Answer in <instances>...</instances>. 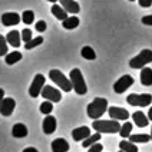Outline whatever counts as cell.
<instances>
[{
    "label": "cell",
    "instance_id": "cell-1",
    "mask_svg": "<svg viewBox=\"0 0 152 152\" xmlns=\"http://www.w3.org/2000/svg\"><path fill=\"white\" fill-rule=\"evenodd\" d=\"M106 110H108V101L105 98H95L86 108L88 116L92 118L93 121L99 119Z\"/></svg>",
    "mask_w": 152,
    "mask_h": 152
},
{
    "label": "cell",
    "instance_id": "cell-2",
    "mask_svg": "<svg viewBox=\"0 0 152 152\" xmlns=\"http://www.w3.org/2000/svg\"><path fill=\"white\" fill-rule=\"evenodd\" d=\"M121 126L122 125H119V122L115 121V119H109V121L96 119L92 124V128L99 134H116V132L121 131Z\"/></svg>",
    "mask_w": 152,
    "mask_h": 152
},
{
    "label": "cell",
    "instance_id": "cell-3",
    "mask_svg": "<svg viewBox=\"0 0 152 152\" xmlns=\"http://www.w3.org/2000/svg\"><path fill=\"white\" fill-rule=\"evenodd\" d=\"M69 79H70V83H72V88L77 95H85L88 92V86L85 83L83 75L80 72V69H72L70 70V75H69Z\"/></svg>",
    "mask_w": 152,
    "mask_h": 152
},
{
    "label": "cell",
    "instance_id": "cell-4",
    "mask_svg": "<svg viewBox=\"0 0 152 152\" xmlns=\"http://www.w3.org/2000/svg\"><path fill=\"white\" fill-rule=\"evenodd\" d=\"M49 77H50V80L53 83H56L60 89L65 91V92H70V91L73 89V88H72V83H70V79H68V77L63 75L60 70H58V69H52L50 72H49Z\"/></svg>",
    "mask_w": 152,
    "mask_h": 152
},
{
    "label": "cell",
    "instance_id": "cell-5",
    "mask_svg": "<svg viewBox=\"0 0 152 152\" xmlns=\"http://www.w3.org/2000/svg\"><path fill=\"white\" fill-rule=\"evenodd\" d=\"M151 62H152V50L144 49L139 55H136L135 58H132L129 60V66L132 69H142Z\"/></svg>",
    "mask_w": 152,
    "mask_h": 152
},
{
    "label": "cell",
    "instance_id": "cell-6",
    "mask_svg": "<svg viewBox=\"0 0 152 152\" xmlns=\"http://www.w3.org/2000/svg\"><path fill=\"white\" fill-rule=\"evenodd\" d=\"M126 102L132 106H141V108L149 106L152 102V95H149V93H141V95L132 93V95H128Z\"/></svg>",
    "mask_w": 152,
    "mask_h": 152
},
{
    "label": "cell",
    "instance_id": "cell-7",
    "mask_svg": "<svg viewBox=\"0 0 152 152\" xmlns=\"http://www.w3.org/2000/svg\"><path fill=\"white\" fill-rule=\"evenodd\" d=\"M45 82H46L45 76H43L42 73H37V75L34 76V79H33V82H32V85H30V88H29V95H30L32 98L40 96L42 89L45 88Z\"/></svg>",
    "mask_w": 152,
    "mask_h": 152
},
{
    "label": "cell",
    "instance_id": "cell-8",
    "mask_svg": "<svg viewBox=\"0 0 152 152\" xmlns=\"http://www.w3.org/2000/svg\"><path fill=\"white\" fill-rule=\"evenodd\" d=\"M40 95L45 98V101H49L52 103L62 101V93H60V91L56 89V88H53V86H49V85H45V88L42 89Z\"/></svg>",
    "mask_w": 152,
    "mask_h": 152
},
{
    "label": "cell",
    "instance_id": "cell-9",
    "mask_svg": "<svg viewBox=\"0 0 152 152\" xmlns=\"http://www.w3.org/2000/svg\"><path fill=\"white\" fill-rule=\"evenodd\" d=\"M134 85V77L131 75H124L122 77H119L118 80L113 83V91L116 93H124L128 91V88H131Z\"/></svg>",
    "mask_w": 152,
    "mask_h": 152
},
{
    "label": "cell",
    "instance_id": "cell-10",
    "mask_svg": "<svg viewBox=\"0 0 152 152\" xmlns=\"http://www.w3.org/2000/svg\"><path fill=\"white\" fill-rule=\"evenodd\" d=\"M108 113L112 119L115 121H128L129 118V112L124 108H119V106H110L108 108Z\"/></svg>",
    "mask_w": 152,
    "mask_h": 152
},
{
    "label": "cell",
    "instance_id": "cell-11",
    "mask_svg": "<svg viewBox=\"0 0 152 152\" xmlns=\"http://www.w3.org/2000/svg\"><path fill=\"white\" fill-rule=\"evenodd\" d=\"M15 108H16V101L13 98H4L1 102V106H0V113L3 116H10Z\"/></svg>",
    "mask_w": 152,
    "mask_h": 152
},
{
    "label": "cell",
    "instance_id": "cell-12",
    "mask_svg": "<svg viewBox=\"0 0 152 152\" xmlns=\"http://www.w3.org/2000/svg\"><path fill=\"white\" fill-rule=\"evenodd\" d=\"M20 20H22L20 15L13 13V12L1 15V23H3V26H16L20 23Z\"/></svg>",
    "mask_w": 152,
    "mask_h": 152
},
{
    "label": "cell",
    "instance_id": "cell-13",
    "mask_svg": "<svg viewBox=\"0 0 152 152\" xmlns=\"http://www.w3.org/2000/svg\"><path fill=\"white\" fill-rule=\"evenodd\" d=\"M56 125H58V122H56V118L55 116H52V115H46V118L43 119V132L46 134V135H50L53 134L55 131H56Z\"/></svg>",
    "mask_w": 152,
    "mask_h": 152
},
{
    "label": "cell",
    "instance_id": "cell-14",
    "mask_svg": "<svg viewBox=\"0 0 152 152\" xmlns=\"http://www.w3.org/2000/svg\"><path fill=\"white\" fill-rule=\"evenodd\" d=\"M59 3L60 6L65 9L68 13H70V15H77L80 12V6L75 0H59Z\"/></svg>",
    "mask_w": 152,
    "mask_h": 152
},
{
    "label": "cell",
    "instance_id": "cell-15",
    "mask_svg": "<svg viewBox=\"0 0 152 152\" xmlns=\"http://www.w3.org/2000/svg\"><path fill=\"white\" fill-rule=\"evenodd\" d=\"M89 136H91V129L88 126H79L72 131V138H73L75 141H77V142L85 141V139L89 138Z\"/></svg>",
    "mask_w": 152,
    "mask_h": 152
},
{
    "label": "cell",
    "instance_id": "cell-16",
    "mask_svg": "<svg viewBox=\"0 0 152 152\" xmlns=\"http://www.w3.org/2000/svg\"><path fill=\"white\" fill-rule=\"evenodd\" d=\"M52 151L53 152H68L69 151V144L66 139L63 138H56L52 141Z\"/></svg>",
    "mask_w": 152,
    "mask_h": 152
},
{
    "label": "cell",
    "instance_id": "cell-17",
    "mask_svg": "<svg viewBox=\"0 0 152 152\" xmlns=\"http://www.w3.org/2000/svg\"><path fill=\"white\" fill-rule=\"evenodd\" d=\"M132 119H134V124L139 128L148 126V124H149V119L146 118V115H145L144 112H141V110L134 112V113H132Z\"/></svg>",
    "mask_w": 152,
    "mask_h": 152
},
{
    "label": "cell",
    "instance_id": "cell-18",
    "mask_svg": "<svg viewBox=\"0 0 152 152\" xmlns=\"http://www.w3.org/2000/svg\"><path fill=\"white\" fill-rule=\"evenodd\" d=\"M6 40H7V43L10 46L19 48V46H20V42H22V34H20V32H17V30H12V32L7 33Z\"/></svg>",
    "mask_w": 152,
    "mask_h": 152
},
{
    "label": "cell",
    "instance_id": "cell-19",
    "mask_svg": "<svg viewBox=\"0 0 152 152\" xmlns=\"http://www.w3.org/2000/svg\"><path fill=\"white\" fill-rule=\"evenodd\" d=\"M52 15H53V16L56 17V19H58V20H60V22H63V20H65V19H68V12H66V10H65V9L62 7V6H59V4H56V3H55V4H53V6H52Z\"/></svg>",
    "mask_w": 152,
    "mask_h": 152
},
{
    "label": "cell",
    "instance_id": "cell-20",
    "mask_svg": "<svg viewBox=\"0 0 152 152\" xmlns=\"http://www.w3.org/2000/svg\"><path fill=\"white\" fill-rule=\"evenodd\" d=\"M141 83L144 86H151L152 85V69L142 68L141 69Z\"/></svg>",
    "mask_w": 152,
    "mask_h": 152
},
{
    "label": "cell",
    "instance_id": "cell-21",
    "mask_svg": "<svg viewBox=\"0 0 152 152\" xmlns=\"http://www.w3.org/2000/svg\"><path fill=\"white\" fill-rule=\"evenodd\" d=\"M12 135L15 138H25L27 136V128L23 124H16L13 129H12Z\"/></svg>",
    "mask_w": 152,
    "mask_h": 152
},
{
    "label": "cell",
    "instance_id": "cell-22",
    "mask_svg": "<svg viewBox=\"0 0 152 152\" xmlns=\"http://www.w3.org/2000/svg\"><path fill=\"white\" fill-rule=\"evenodd\" d=\"M79 17L76 16H70L68 17V19H65L63 22H62V26L65 27V29H68V30H73V29H76L77 26H79Z\"/></svg>",
    "mask_w": 152,
    "mask_h": 152
},
{
    "label": "cell",
    "instance_id": "cell-23",
    "mask_svg": "<svg viewBox=\"0 0 152 152\" xmlns=\"http://www.w3.org/2000/svg\"><path fill=\"white\" fill-rule=\"evenodd\" d=\"M129 141L134 142V144H146L151 141V135H146V134H138V135H131L129 136Z\"/></svg>",
    "mask_w": 152,
    "mask_h": 152
},
{
    "label": "cell",
    "instance_id": "cell-24",
    "mask_svg": "<svg viewBox=\"0 0 152 152\" xmlns=\"http://www.w3.org/2000/svg\"><path fill=\"white\" fill-rule=\"evenodd\" d=\"M119 148H121L122 152H138V146L131 141H121Z\"/></svg>",
    "mask_w": 152,
    "mask_h": 152
},
{
    "label": "cell",
    "instance_id": "cell-25",
    "mask_svg": "<svg viewBox=\"0 0 152 152\" xmlns=\"http://www.w3.org/2000/svg\"><path fill=\"white\" fill-rule=\"evenodd\" d=\"M6 63L7 65H15V63H17L19 60H22V53L20 52H10V53H7L6 55Z\"/></svg>",
    "mask_w": 152,
    "mask_h": 152
},
{
    "label": "cell",
    "instance_id": "cell-26",
    "mask_svg": "<svg viewBox=\"0 0 152 152\" xmlns=\"http://www.w3.org/2000/svg\"><path fill=\"white\" fill-rule=\"evenodd\" d=\"M80 55H82V58H85L86 60H95L96 59V53H95V50H93L91 46H85V48H82Z\"/></svg>",
    "mask_w": 152,
    "mask_h": 152
},
{
    "label": "cell",
    "instance_id": "cell-27",
    "mask_svg": "<svg viewBox=\"0 0 152 152\" xmlns=\"http://www.w3.org/2000/svg\"><path fill=\"white\" fill-rule=\"evenodd\" d=\"M98 141H101V134H99V132H96V134L91 135L89 138H86L83 142H82V146H85V148H89V146H92L93 144H96Z\"/></svg>",
    "mask_w": 152,
    "mask_h": 152
},
{
    "label": "cell",
    "instance_id": "cell-28",
    "mask_svg": "<svg viewBox=\"0 0 152 152\" xmlns=\"http://www.w3.org/2000/svg\"><path fill=\"white\" fill-rule=\"evenodd\" d=\"M131 132H132V124L126 121V122H125V124L121 126L119 135L122 136V138H128V136H131Z\"/></svg>",
    "mask_w": 152,
    "mask_h": 152
},
{
    "label": "cell",
    "instance_id": "cell-29",
    "mask_svg": "<svg viewBox=\"0 0 152 152\" xmlns=\"http://www.w3.org/2000/svg\"><path fill=\"white\" fill-rule=\"evenodd\" d=\"M42 43H43V37L42 36H37V37H33L30 42L25 43V49L30 50V49H34L36 46H39V45H42Z\"/></svg>",
    "mask_w": 152,
    "mask_h": 152
},
{
    "label": "cell",
    "instance_id": "cell-30",
    "mask_svg": "<svg viewBox=\"0 0 152 152\" xmlns=\"http://www.w3.org/2000/svg\"><path fill=\"white\" fill-rule=\"evenodd\" d=\"M22 22L26 25H32L34 22V13L32 10H25L23 15H22Z\"/></svg>",
    "mask_w": 152,
    "mask_h": 152
},
{
    "label": "cell",
    "instance_id": "cell-31",
    "mask_svg": "<svg viewBox=\"0 0 152 152\" xmlns=\"http://www.w3.org/2000/svg\"><path fill=\"white\" fill-rule=\"evenodd\" d=\"M52 110H53V103L49 101H45L40 105V112H42L43 115H50Z\"/></svg>",
    "mask_w": 152,
    "mask_h": 152
},
{
    "label": "cell",
    "instance_id": "cell-32",
    "mask_svg": "<svg viewBox=\"0 0 152 152\" xmlns=\"http://www.w3.org/2000/svg\"><path fill=\"white\" fill-rule=\"evenodd\" d=\"M7 40L4 36L0 34V56H6L7 55Z\"/></svg>",
    "mask_w": 152,
    "mask_h": 152
},
{
    "label": "cell",
    "instance_id": "cell-33",
    "mask_svg": "<svg viewBox=\"0 0 152 152\" xmlns=\"http://www.w3.org/2000/svg\"><path fill=\"white\" fill-rule=\"evenodd\" d=\"M32 39H33L32 30H30V29H23V30H22V40L25 43H27V42H30Z\"/></svg>",
    "mask_w": 152,
    "mask_h": 152
},
{
    "label": "cell",
    "instance_id": "cell-34",
    "mask_svg": "<svg viewBox=\"0 0 152 152\" xmlns=\"http://www.w3.org/2000/svg\"><path fill=\"white\" fill-rule=\"evenodd\" d=\"M46 22L45 20H39V22H36V30L37 32H45L46 30Z\"/></svg>",
    "mask_w": 152,
    "mask_h": 152
},
{
    "label": "cell",
    "instance_id": "cell-35",
    "mask_svg": "<svg viewBox=\"0 0 152 152\" xmlns=\"http://www.w3.org/2000/svg\"><path fill=\"white\" fill-rule=\"evenodd\" d=\"M103 149V146H102L99 142H96V144H93L92 146H89V151L88 152H102Z\"/></svg>",
    "mask_w": 152,
    "mask_h": 152
},
{
    "label": "cell",
    "instance_id": "cell-36",
    "mask_svg": "<svg viewBox=\"0 0 152 152\" xmlns=\"http://www.w3.org/2000/svg\"><path fill=\"white\" fill-rule=\"evenodd\" d=\"M139 1V6L141 7H151L152 0H138Z\"/></svg>",
    "mask_w": 152,
    "mask_h": 152
},
{
    "label": "cell",
    "instance_id": "cell-37",
    "mask_svg": "<svg viewBox=\"0 0 152 152\" xmlns=\"http://www.w3.org/2000/svg\"><path fill=\"white\" fill-rule=\"evenodd\" d=\"M142 23H144V25H146V26H152V15L142 17Z\"/></svg>",
    "mask_w": 152,
    "mask_h": 152
},
{
    "label": "cell",
    "instance_id": "cell-38",
    "mask_svg": "<svg viewBox=\"0 0 152 152\" xmlns=\"http://www.w3.org/2000/svg\"><path fill=\"white\" fill-rule=\"evenodd\" d=\"M23 152H39L36 148H33V146H29V148H26V149H23Z\"/></svg>",
    "mask_w": 152,
    "mask_h": 152
},
{
    "label": "cell",
    "instance_id": "cell-39",
    "mask_svg": "<svg viewBox=\"0 0 152 152\" xmlns=\"http://www.w3.org/2000/svg\"><path fill=\"white\" fill-rule=\"evenodd\" d=\"M3 99H4V91L0 88V106H1V102H3Z\"/></svg>",
    "mask_w": 152,
    "mask_h": 152
},
{
    "label": "cell",
    "instance_id": "cell-40",
    "mask_svg": "<svg viewBox=\"0 0 152 152\" xmlns=\"http://www.w3.org/2000/svg\"><path fill=\"white\" fill-rule=\"evenodd\" d=\"M148 119H149V121H152V106L149 108V112H148Z\"/></svg>",
    "mask_w": 152,
    "mask_h": 152
},
{
    "label": "cell",
    "instance_id": "cell-41",
    "mask_svg": "<svg viewBox=\"0 0 152 152\" xmlns=\"http://www.w3.org/2000/svg\"><path fill=\"white\" fill-rule=\"evenodd\" d=\"M48 1H52V3H56L58 0H48Z\"/></svg>",
    "mask_w": 152,
    "mask_h": 152
},
{
    "label": "cell",
    "instance_id": "cell-42",
    "mask_svg": "<svg viewBox=\"0 0 152 152\" xmlns=\"http://www.w3.org/2000/svg\"><path fill=\"white\" fill-rule=\"evenodd\" d=\"M151 141H152V128H151Z\"/></svg>",
    "mask_w": 152,
    "mask_h": 152
},
{
    "label": "cell",
    "instance_id": "cell-43",
    "mask_svg": "<svg viewBox=\"0 0 152 152\" xmlns=\"http://www.w3.org/2000/svg\"><path fill=\"white\" fill-rule=\"evenodd\" d=\"M129 1H135V0H129Z\"/></svg>",
    "mask_w": 152,
    "mask_h": 152
},
{
    "label": "cell",
    "instance_id": "cell-44",
    "mask_svg": "<svg viewBox=\"0 0 152 152\" xmlns=\"http://www.w3.org/2000/svg\"><path fill=\"white\" fill-rule=\"evenodd\" d=\"M121 152H122V151H121Z\"/></svg>",
    "mask_w": 152,
    "mask_h": 152
}]
</instances>
